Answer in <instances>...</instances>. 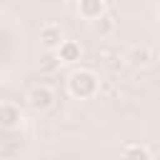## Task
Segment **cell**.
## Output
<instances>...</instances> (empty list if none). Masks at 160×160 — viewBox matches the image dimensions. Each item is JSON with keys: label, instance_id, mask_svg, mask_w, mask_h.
<instances>
[{"label": "cell", "instance_id": "4", "mask_svg": "<svg viewBox=\"0 0 160 160\" xmlns=\"http://www.w3.org/2000/svg\"><path fill=\"white\" fill-rule=\"evenodd\" d=\"M78 12H80V18L95 22L98 18H102L108 12V5H105V0H80L78 2Z\"/></svg>", "mask_w": 160, "mask_h": 160}, {"label": "cell", "instance_id": "1", "mask_svg": "<svg viewBox=\"0 0 160 160\" xmlns=\"http://www.w3.org/2000/svg\"><path fill=\"white\" fill-rule=\"evenodd\" d=\"M98 88H100V80H98V75H95L92 70H75V72H70V78H68V90H70V95H72V98H80V100L92 98V95L98 92Z\"/></svg>", "mask_w": 160, "mask_h": 160}, {"label": "cell", "instance_id": "5", "mask_svg": "<svg viewBox=\"0 0 160 160\" xmlns=\"http://www.w3.org/2000/svg\"><path fill=\"white\" fill-rule=\"evenodd\" d=\"M125 60H128V65H132V68H148V65L152 62V52H150L148 45H132V48H128Z\"/></svg>", "mask_w": 160, "mask_h": 160}, {"label": "cell", "instance_id": "3", "mask_svg": "<svg viewBox=\"0 0 160 160\" xmlns=\"http://www.w3.org/2000/svg\"><path fill=\"white\" fill-rule=\"evenodd\" d=\"M62 40H65V38H62V28H60V25L48 22V25L40 28V42H42V48H45L48 52H55Z\"/></svg>", "mask_w": 160, "mask_h": 160}, {"label": "cell", "instance_id": "6", "mask_svg": "<svg viewBox=\"0 0 160 160\" xmlns=\"http://www.w3.org/2000/svg\"><path fill=\"white\" fill-rule=\"evenodd\" d=\"M55 55H58L60 62H78L82 58V48H80L78 40H62L60 48L55 50Z\"/></svg>", "mask_w": 160, "mask_h": 160}, {"label": "cell", "instance_id": "8", "mask_svg": "<svg viewBox=\"0 0 160 160\" xmlns=\"http://www.w3.org/2000/svg\"><path fill=\"white\" fill-rule=\"evenodd\" d=\"M92 25V32L98 35V38H110L112 32H115V28H118V22H115V15L108 10L102 18H98L95 22H90Z\"/></svg>", "mask_w": 160, "mask_h": 160}, {"label": "cell", "instance_id": "9", "mask_svg": "<svg viewBox=\"0 0 160 160\" xmlns=\"http://www.w3.org/2000/svg\"><path fill=\"white\" fill-rule=\"evenodd\" d=\"M122 160H152V155H150V150H148L145 145L130 142V145H125V150H122Z\"/></svg>", "mask_w": 160, "mask_h": 160}, {"label": "cell", "instance_id": "7", "mask_svg": "<svg viewBox=\"0 0 160 160\" xmlns=\"http://www.w3.org/2000/svg\"><path fill=\"white\" fill-rule=\"evenodd\" d=\"M20 122H22V112H20V108L12 105V102H2V105H0V128L12 130V128H18Z\"/></svg>", "mask_w": 160, "mask_h": 160}, {"label": "cell", "instance_id": "10", "mask_svg": "<svg viewBox=\"0 0 160 160\" xmlns=\"http://www.w3.org/2000/svg\"><path fill=\"white\" fill-rule=\"evenodd\" d=\"M58 65H60V60H58L55 52H45L42 60H40V68H42V70H55Z\"/></svg>", "mask_w": 160, "mask_h": 160}, {"label": "cell", "instance_id": "2", "mask_svg": "<svg viewBox=\"0 0 160 160\" xmlns=\"http://www.w3.org/2000/svg\"><path fill=\"white\" fill-rule=\"evenodd\" d=\"M28 102H30V108H32V110L45 112V110H50V108H52V102H55V92H52L50 88H45V85H38V88H32V90H30Z\"/></svg>", "mask_w": 160, "mask_h": 160}]
</instances>
